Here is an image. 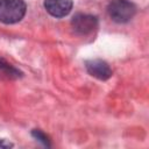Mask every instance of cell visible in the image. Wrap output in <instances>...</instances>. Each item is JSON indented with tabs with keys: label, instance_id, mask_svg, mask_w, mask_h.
I'll use <instances>...</instances> for the list:
<instances>
[{
	"label": "cell",
	"instance_id": "obj_1",
	"mask_svg": "<svg viewBox=\"0 0 149 149\" xmlns=\"http://www.w3.org/2000/svg\"><path fill=\"white\" fill-rule=\"evenodd\" d=\"M26 10L27 5L23 0H0V22L16 23L23 19Z\"/></svg>",
	"mask_w": 149,
	"mask_h": 149
},
{
	"label": "cell",
	"instance_id": "obj_8",
	"mask_svg": "<svg viewBox=\"0 0 149 149\" xmlns=\"http://www.w3.org/2000/svg\"><path fill=\"white\" fill-rule=\"evenodd\" d=\"M0 147L1 148H9V147H13V144L9 142H5L3 140H0Z\"/></svg>",
	"mask_w": 149,
	"mask_h": 149
},
{
	"label": "cell",
	"instance_id": "obj_5",
	"mask_svg": "<svg viewBox=\"0 0 149 149\" xmlns=\"http://www.w3.org/2000/svg\"><path fill=\"white\" fill-rule=\"evenodd\" d=\"M72 0H44V8L55 17L66 16L72 9Z\"/></svg>",
	"mask_w": 149,
	"mask_h": 149
},
{
	"label": "cell",
	"instance_id": "obj_4",
	"mask_svg": "<svg viewBox=\"0 0 149 149\" xmlns=\"http://www.w3.org/2000/svg\"><path fill=\"white\" fill-rule=\"evenodd\" d=\"M85 66L91 76L100 80H107L113 73L109 65L102 59H88L85 62Z\"/></svg>",
	"mask_w": 149,
	"mask_h": 149
},
{
	"label": "cell",
	"instance_id": "obj_2",
	"mask_svg": "<svg viewBox=\"0 0 149 149\" xmlns=\"http://www.w3.org/2000/svg\"><path fill=\"white\" fill-rule=\"evenodd\" d=\"M111 19L118 23H126L133 19L136 13V7L128 0H113L107 7Z\"/></svg>",
	"mask_w": 149,
	"mask_h": 149
},
{
	"label": "cell",
	"instance_id": "obj_6",
	"mask_svg": "<svg viewBox=\"0 0 149 149\" xmlns=\"http://www.w3.org/2000/svg\"><path fill=\"white\" fill-rule=\"evenodd\" d=\"M21 76V72L6 61L0 59V79H16Z\"/></svg>",
	"mask_w": 149,
	"mask_h": 149
},
{
	"label": "cell",
	"instance_id": "obj_3",
	"mask_svg": "<svg viewBox=\"0 0 149 149\" xmlns=\"http://www.w3.org/2000/svg\"><path fill=\"white\" fill-rule=\"evenodd\" d=\"M71 26L76 33L80 35H86L98 27V19L94 15L79 13L72 17Z\"/></svg>",
	"mask_w": 149,
	"mask_h": 149
},
{
	"label": "cell",
	"instance_id": "obj_7",
	"mask_svg": "<svg viewBox=\"0 0 149 149\" xmlns=\"http://www.w3.org/2000/svg\"><path fill=\"white\" fill-rule=\"evenodd\" d=\"M33 136L36 139V140H38L40 142H42L44 146H47V147H50V142H49V139H48V136L44 134V133H42L41 130H38V129H34L33 130Z\"/></svg>",
	"mask_w": 149,
	"mask_h": 149
}]
</instances>
